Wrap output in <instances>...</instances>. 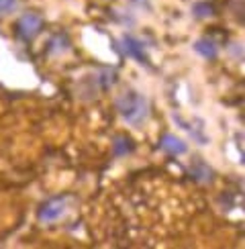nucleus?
I'll return each mask as SVG.
<instances>
[{"instance_id":"nucleus-1","label":"nucleus","mask_w":245,"mask_h":249,"mask_svg":"<svg viewBox=\"0 0 245 249\" xmlns=\"http://www.w3.org/2000/svg\"><path fill=\"white\" fill-rule=\"evenodd\" d=\"M117 110L129 124H141L149 115V105L141 92L127 90L117 98Z\"/></svg>"},{"instance_id":"nucleus-2","label":"nucleus","mask_w":245,"mask_h":249,"mask_svg":"<svg viewBox=\"0 0 245 249\" xmlns=\"http://www.w3.org/2000/svg\"><path fill=\"white\" fill-rule=\"evenodd\" d=\"M41 27H43V18H41L37 13H25L20 15L18 23H17V29H18V35L23 39H33Z\"/></svg>"},{"instance_id":"nucleus-3","label":"nucleus","mask_w":245,"mask_h":249,"mask_svg":"<svg viewBox=\"0 0 245 249\" xmlns=\"http://www.w3.org/2000/svg\"><path fill=\"white\" fill-rule=\"evenodd\" d=\"M66 198L64 196H59V198H51L47 200L43 206H41V211H39V219L43 221V223H51V221H57L61 214L66 213Z\"/></svg>"},{"instance_id":"nucleus-4","label":"nucleus","mask_w":245,"mask_h":249,"mask_svg":"<svg viewBox=\"0 0 245 249\" xmlns=\"http://www.w3.org/2000/svg\"><path fill=\"white\" fill-rule=\"evenodd\" d=\"M122 47H125V51L131 57L139 59L141 64H147V55H145V51H143V43L139 39L131 37V35H125V37H122Z\"/></svg>"},{"instance_id":"nucleus-5","label":"nucleus","mask_w":245,"mask_h":249,"mask_svg":"<svg viewBox=\"0 0 245 249\" xmlns=\"http://www.w3.org/2000/svg\"><path fill=\"white\" fill-rule=\"evenodd\" d=\"M161 149H166L170 155H182L188 151V145L184 143L182 139H178L176 135H163L161 137Z\"/></svg>"},{"instance_id":"nucleus-6","label":"nucleus","mask_w":245,"mask_h":249,"mask_svg":"<svg viewBox=\"0 0 245 249\" xmlns=\"http://www.w3.org/2000/svg\"><path fill=\"white\" fill-rule=\"evenodd\" d=\"M194 51H196L198 55L207 57V59L217 57V45H214L212 41H209V39H198L196 43H194Z\"/></svg>"},{"instance_id":"nucleus-7","label":"nucleus","mask_w":245,"mask_h":249,"mask_svg":"<svg viewBox=\"0 0 245 249\" xmlns=\"http://www.w3.org/2000/svg\"><path fill=\"white\" fill-rule=\"evenodd\" d=\"M192 13L196 18H210L214 15V8L210 2H196L192 6Z\"/></svg>"},{"instance_id":"nucleus-8","label":"nucleus","mask_w":245,"mask_h":249,"mask_svg":"<svg viewBox=\"0 0 245 249\" xmlns=\"http://www.w3.org/2000/svg\"><path fill=\"white\" fill-rule=\"evenodd\" d=\"M192 174L196 176V180H200V182H210V180H212V172H210V168H209L207 163H202V161H196V165H194Z\"/></svg>"},{"instance_id":"nucleus-9","label":"nucleus","mask_w":245,"mask_h":249,"mask_svg":"<svg viewBox=\"0 0 245 249\" xmlns=\"http://www.w3.org/2000/svg\"><path fill=\"white\" fill-rule=\"evenodd\" d=\"M133 151V145L127 137H117L115 139V155H127Z\"/></svg>"},{"instance_id":"nucleus-10","label":"nucleus","mask_w":245,"mask_h":249,"mask_svg":"<svg viewBox=\"0 0 245 249\" xmlns=\"http://www.w3.org/2000/svg\"><path fill=\"white\" fill-rule=\"evenodd\" d=\"M15 6H17V0H0V15L15 10Z\"/></svg>"}]
</instances>
